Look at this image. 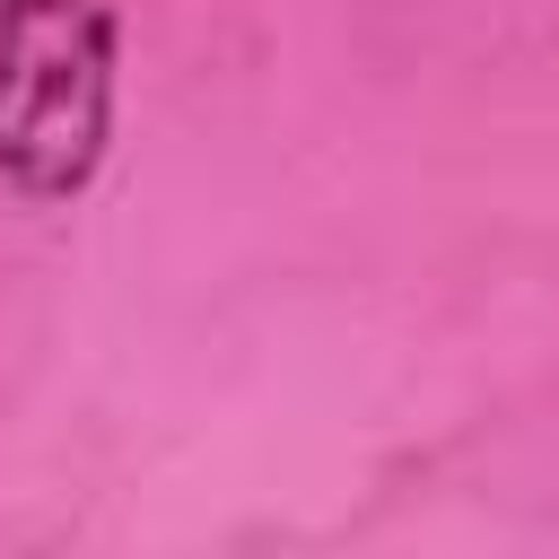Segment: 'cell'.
<instances>
[{
  "label": "cell",
  "instance_id": "1",
  "mask_svg": "<svg viewBox=\"0 0 559 559\" xmlns=\"http://www.w3.org/2000/svg\"><path fill=\"white\" fill-rule=\"evenodd\" d=\"M114 131V0H0V175L70 201Z\"/></svg>",
  "mask_w": 559,
  "mask_h": 559
}]
</instances>
